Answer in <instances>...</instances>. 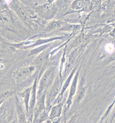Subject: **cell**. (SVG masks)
I'll return each mask as SVG.
<instances>
[{
    "mask_svg": "<svg viewBox=\"0 0 115 123\" xmlns=\"http://www.w3.org/2000/svg\"><path fill=\"white\" fill-rule=\"evenodd\" d=\"M57 73V68L55 66H51L47 68L40 80L39 87L38 90V96L41 97L44 93H47V89L53 83Z\"/></svg>",
    "mask_w": 115,
    "mask_h": 123,
    "instance_id": "1",
    "label": "cell"
},
{
    "mask_svg": "<svg viewBox=\"0 0 115 123\" xmlns=\"http://www.w3.org/2000/svg\"><path fill=\"white\" fill-rule=\"evenodd\" d=\"M63 81L62 79H61V76L59 74H58L55 80L54 81V83H53V86L50 90V91L47 92V94H46V97H47L46 102H47V107L49 106V105L52 103L53 100L55 99V98L61 91Z\"/></svg>",
    "mask_w": 115,
    "mask_h": 123,
    "instance_id": "2",
    "label": "cell"
},
{
    "mask_svg": "<svg viewBox=\"0 0 115 123\" xmlns=\"http://www.w3.org/2000/svg\"><path fill=\"white\" fill-rule=\"evenodd\" d=\"M37 12L41 17L45 19H50L53 18V15L55 14L56 9L55 6L50 4L47 3L44 5H41L37 8Z\"/></svg>",
    "mask_w": 115,
    "mask_h": 123,
    "instance_id": "3",
    "label": "cell"
},
{
    "mask_svg": "<svg viewBox=\"0 0 115 123\" xmlns=\"http://www.w3.org/2000/svg\"><path fill=\"white\" fill-rule=\"evenodd\" d=\"M79 71H78L77 72V74H75L73 82L72 84V86L70 88V91H69V94L68 98L66 102V105H67V108L69 109V107L71 106V105L72 104V100H73V98L74 96L76 90H77V84H78V77H79Z\"/></svg>",
    "mask_w": 115,
    "mask_h": 123,
    "instance_id": "4",
    "label": "cell"
},
{
    "mask_svg": "<svg viewBox=\"0 0 115 123\" xmlns=\"http://www.w3.org/2000/svg\"><path fill=\"white\" fill-rule=\"evenodd\" d=\"M75 68H74L73 70H72V73L70 74V75L69 76V77L67 78V79L66 80V81L64 82V84H63L62 88H61V93H60V94L58 96V98L56 99V100H55V103L57 104H58L59 102L61 101V100H62L63 98V96L64 94V93L65 92V90H67V88H68L69 85L70 84V82H71V81H72V79L73 76V74H74L75 72Z\"/></svg>",
    "mask_w": 115,
    "mask_h": 123,
    "instance_id": "5",
    "label": "cell"
},
{
    "mask_svg": "<svg viewBox=\"0 0 115 123\" xmlns=\"http://www.w3.org/2000/svg\"><path fill=\"white\" fill-rule=\"evenodd\" d=\"M46 94L44 93L43 95L41 96V97H39L38 99V102L37 103V106L36 108V114H35V118H36L38 114H40L42 113L43 112H44V109H45V98H46Z\"/></svg>",
    "mask_w": 115,
    "mask_h": 123,
    "instance_id": "6",
    "label": "cell"
},
{
    "mask_svg": "<svg viewBox=\"0 0 115 123\" xmlns=\"http://www.w3.org/2000/svg\"><path fill=\"white\" fill-rule=\"evenodd\" d=\"M63 105L62 104H58L55 105V106H53L50 111V119H55L57 118H58L61 116V111H62Z\"/></svg>",
    "mask_w": 115,
    "mask_h": 123,
    "instance_id": "7",
    "label": "cell"
},
{
    "mask_svg": "<svg viewBox=\"0 0 115 123\" xmlns=\"http://www.w3.org/2000/svg\"><path fill=\"white\" fill-rule=\"evenodd\" d=\"M0 20L4 24H9L12 22V18L9 12L4 10L0 13Z\"/></svg>",
    "mask_w": 115,
    "mask_h": 123,
    "instance_id": "8",
    "label": "cell"
},
{
    "mask_svg": "<svg viewBox=\"0 0 115 123\" xmlns=\"http://www.w3.org/2000/svg\"><path fill=\"white\" fill-rule=\"evenodd\" d=\"M16 7H15V9H16V12H17V13L18 14V15L21 18L24 20L25 22H27L28 19V16L27 15V13L26 12V11L24 10V9L22 7L20 6L19 5H16Z\"/></svg>",
    "mask_w": 115,
    "mask_h": 123,
    "instance_id": "9",
    "label": "cell"
},
{
    "mask_svg": "<svg viewBox=\"0 0 115 123\" xmlns=\"http://www.w3.org/2000/svg\"><path fill=\"white\" fill-rule=\"evenodd\" d=\"M36 82L37 80H36L33 85V89H32V93L31 100H30V110L31 113L33 112L34 110V105H35V101H36Z\"/></svg>",
    "mask_w": 115,
    "mask_h": 123,
    "instance_id": "10",
    "label": "cell"
},
{
    "mask_svg": "<svg viewBox=\"0 0 115 123\" xmlns=\"http://www.w3.org/2000/svg\"><path fill=\"white\" fill-rule=\"evenodd\" d=\"M34 70H35V66H29V67L22 68V70L19 72L18 74V76L19 78H22V77L26 76H28L30 74H31Z\"/></svg>",
    "mask_w": 115,
    "mask_h": 123,
    "instance_id": "11",
    "label": "cell"
},
{
    "mask_svg": "<svg viewBox=\"0 0 115 123\" xmlns=\"http://www.w3.org/2000/svg\"><path fill=\"white\" fill-rule=\"evenodd\" d=\"M30 92H31V88H28L22 94V97L24 98V100L27 112H28V104H29V99H30Z\"/></svg>",
    "mask_w": 115,
    "mask_h": 123,
    "instance_id": "12",
    "label": "cell"
},
{
    "mask_svg": "<svg viewBox=\"0 0 115 123\" xmlns=\"http://www.w3.org/2000/svg\"><path fill=\"white\" fill-rule=\"evenodd\" d=\"M85 91H86V88L84 87V80H81V83L79 85V91H78V97H77V102H79L81 101L82 98H84V94H85Z\"/></svg>",
    "mask_w": 115,
    "mask_h": 123,
    "instance_id": "13",
    "label": "cell"
},
{
    "mask_svg": "<svg viewBox=\"0 0 115 123\" xmlns=\"http://www.w3.org/2000/svg\"><path fill=\"white\" fill-rule=\"evenodd\" d=\"M49 46H50L49 44H46V45H43V46H39V47H38V48H35L34 49H32V51H30V54H29V56L35 55V54H38L41 53L42 51H43L44 49H45L46 48H47Z\"/></svg>",
    "mask_w": 115,
    "mask_h": 123,
    "instance_id": "14",
    "label": "cell"
},
{
    "mask_svg": "<svg viewBox=\"0 0 115 123\" xmlns=\"http://www.w3.org/2000/svg\"><path fill=\"white\" fill-rule=\"evenodd\" d=\"M48 52H45L43 53V54H41V55H39L38 57L36 60V64H38L39 63H41V62H43L44 60H46V59L48 58Z\"/></svg>",
    "mask_w": 115,
    "mask_h": 123,
    "instance_id": "15",
    "label": "cell"
},
{
    "mask_svg": "<svg viewBox=\"0 0 115 123\" xmlns=\"http://www.w3.org/2000/svg\"><path fill=\"white\" fill-rule=\"evenodd\" d=\"M84 6V2L81 1H75L73 2L72 8L73 9H80Z\"/></svg>",
    "mask_w": 115,
    "mask_h": 123,
    "instance_id": "16",
    "label": "cell"
},
{
    "mask_svg": "<svg viewBox=\"0 0 115 123\" xmlns=\"http://www.w3.org/2000/svg\"><path fill=\"white\" fill-rule=\"evenodd\" d=\"M105 49L108 53H112L115 51V46L112 43H108L105 46Z\"/></svg>",
    "mask_w": 115,
    "mask_h": 123,
    "instance_id": "17",
    "label": "cell"
},
{
    "mask_svg": "<svg viewBox=\"0 0 115 123\" xmlns=\"http://www.w3.org/2000/svg\"><path fill=\"white\" fill-rule=\"evenodd\" d=\"M61 24V22H53V23L49 25L50 30H51V29H55V28H59Z\"/></svg>",
    "mask_w": 115,
    "mask_h": 123,
    "instance_id": "18",
    "label": "cell"
},
{
    "mask_svg": "<svg viewBox=\"0 0 115 123\" xmlns=\"http://www.w3.org/2000/svg\"><path fill=\"white\" fill-rule=\"evenodd\" d=\"M11 94H12V92H10V91H6L4 93L2 94V95L1 96V98H6L7 97H9Z\"/></svg>",
    "mask_w": 115,
    "mask_h": 123,
    "instance_id": "19",
    "label": "cell"
},
{
    "mask_svg": "<svg viewBox=\"0 0 115 123\" xmlns=\"http://www.w3.org/2000/svg\"><path fill=\"white\" fill-rule=\"evenodd\" d=\"M74 123V118H72V119L69 120V121H67V122L65 123Z\"/></svg>",
    "mask_w": 115,
    "mask_h": 123,
    "instance_id": "20",
    "label": "cell"
}]
</instances>
